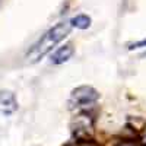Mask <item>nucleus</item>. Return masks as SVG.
<instances>
[{
	"mask_svg": "<svg viewBox=\"0 0 146 146\" xmlns=\"http://www.w3.org/2000/svg\"><path fill=\"white\" fill-rule=\"evenodd\" d=\"M72 29V25L70 22H58L53 28L48 29L41 38L36 41L32 47L31 50L27 53V62L28 63H36L40 62L42 57H45L50 51H53L56 45L58 42H62L66 36L69 35Z\"/></svg>",
	"mask_w": 146,
	"mask_h": 146,
	"instance_id": "nucleus-1",
	"label": "nucleus"
},
{
	"mask_svg": "<svg viewBox=\"0 0 146 146\" xmlns=\"http://www.w3.org/2000/svg\"><path fill=\"white\" fill-rule=\"evenodd\" d=\"M100 98V94L96 89H94L92 86H79L76 89H73L70 94V100H69V105L72 110H82L86 111V108L92 104H95Z\"/></svg>",
	"mask_w": 146,
	"mask_h": 146,
	"instance_id": "nucleus-2",
	"label": "nucleus"
},
{
	"mask_svg": "<svg viewBox=\"0 0 146 146\" xmlns=\"http://www.w3.org/2000/svg\"><path fill=\"white\" fill-rule=\"evenodd\" d=\"M92 129H94L92 117L86 111H82L72 121V131L76 136V140H88V137L92 133Z\"/></svg>",
	"mask_w": 146,
	"mask_h": 146,
	"instance_id": "nucleus-3",
	"label": "nucleus"
},
{
	"mask_svg": "<svg viewBox=\"0 0 146 146\" xmlns=\"http://www.w3.org/2000/svg\"><path fill=\"white\" fill-rule=\"evenodd\" d=\"M18 111V101L13 92L0 91V113L9 117Z\"/></svg>",
	"mask_w": 146,
	"mask_h": 146,
	"instance_id": "nucleus-4",
	"label": "nucleus"
},
{
	"mask_svg": "<svg viewBox=\"0 0 146 146\" xmlns=\"http://www.w3.org/2000/svg\"><path fill=\"white\" fill-rule=\"evenodd\" d=\"M73 54H75V47H73V44L67 42L62 47H58L57 50L50 56V60H51L53 64H63V63L69 62Z\"/></svg>",
	"mask_w": 146,
	"mask_h": 146,
	"instance_id": "nucleus-5",
	"label": "nucleus"
},
{
	"mask_svg": "<svg viewBox=\"0 0 146 146\" xmlns=\"http://www.w3.org/2000/svg\"><path fill=\"white\" fill-rule=\"evenodd\" d=\"M69 22H70V25L73 28H78V29H88L91 27V18L88 15H83V13L76 15L75 18H72Z\"/></svg>",
	"mask_w": 146,
	"mask_h": 146,
	"instance_id": "nucleus-6",
	"label": "nucleus"
},
{
	"mask_svg": "<svg viewBox=\"0 0 146 146\" xmlns=\"http://www.w3.org/2000/svg\"><path fill=\"white\" fill-rule=\"evenodd\" d=\"M139 48H146V40L137 41V42H133L129 45V50H139Z\"/></svg>",
	"mask_w": 146,
	"mask_h": 146,
	"instance_id": "nucleus-7",
	"label": "nucleus"
},
{
	"mask_svg": "<svg viewBox=\"0 0 146 146\" xmlns=\"http://www.w3.org/2000/svg\"><path fill=\"white\" fill-rule=\"evenodd\" d=\"M69 146H96L92 140H75Z\"/></svg>",
	"mask_w": 146,
	"mask_h": 146,
	"instance_id": "nucleus-8",
	"label": "nucleus"
},
{
	"mask_svg": "<svg viewBox=\"0 0 146 146\" xmlns=\"http://www.w3.org/2000/svg\"><path fill=\"white\" fill-rule=\"evenodd\" d=\"M142 139H143V142L146 143V126H145V129H143V135H142Z\"/></svg>",
	"mask_w": 146,
	"mask_h": 146,
	"instance_id": "nucleus-9",
	"label": "nucleus"
},
{
	"mask_svg": "<svg viewBox=\"0 0 146 146\" xmlns=\"http://www.w3.org/2000/svg\"><path fill=\"white\" fill-rule=\"evenodd\" d=\"M145 146H146V145H145Z\"/></svg>",
	"mask_w": 146,
	"mask_h": 146,
	"instance_id": "nucleus-10",
	"label": "nucleus"
}]
</instances>
